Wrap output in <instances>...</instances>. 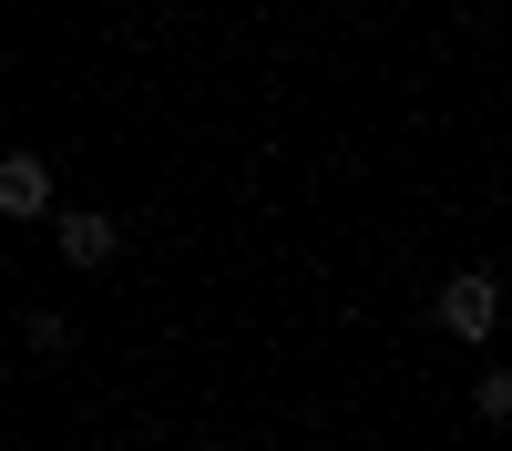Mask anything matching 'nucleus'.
Segmentation results:
<instances>
[{"instance_id":"1","label":"nucleus","mask_w":512,"mask_h":451,"mask_svg":"<svg viewBox=\"0 0 512 451\" xmlns=\"http://www.w3.org/2000/svg\"><path fill=\"white\" fill-rule=\"evenodd\" d=\"M492 318H502V287L482 277V267H451V287H441V328H451V339H492Z\"/></svg>"},{"instance_id":"2","label":"nucleus","mask_w":512,"mask_h":451,"mask_svg":"<svg viewBox=\"0 0 512 451\" xmlns=\"http://www.w3.org/2000/svg\"><path fill=\"white\" fill-rule=\"evenodd\" d=\"M113 246H123V226L103 205H72L62 216V267H113Z\"/></svg>"},{"instance_id":"3","label":"nucleus","mask_w":512,"mask_h":451,"mask_svg":"<svg viewBox=\"0 0 512 451\" xmlns=\"http://www.w3.org/2000/svg\"><path fill=\"white\" fill-rule=\"evenodd\" d=\"M41 205H52V164L41 154H0V216H41Z\"/></svg>"},{"instance_id":"4","label":"nucleus","mask_w":512,"mask_h":451,"mask_svg":"<svg viewBox=\"0 0 512 451\" xmlns=\"http://www.w3.org/2000/svg\"><path fill=\"white\" fill-rule=\"evenodd\" d=\"M472 410L492 431H512V369H482V390H472Z\"/></svg>"},{"instance_id":"5","label":"nucleus","mask_w":512,"mask_h":451,"mask_svg":"<svg viewBox=\"0 0 512 451\" xmlns=\"http://www.w3.org/2000/svg\"><path fill=\"white\" fill-rule=\"evenodd\" d=\"M21 339H31L41 359H62V349H72V318H62V308H31V328H21Z\"/></svg>"}]
</instances>
